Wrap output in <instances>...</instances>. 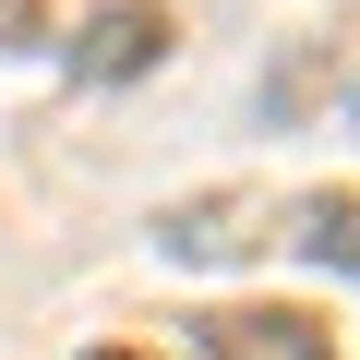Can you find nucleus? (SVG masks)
I'll return each mask as SVG.
<instances>
[{
    "label": "nucleus",
    "instance_id": "nucleus-2",
    "mask_svg": "<svg viewBox=\"0 0 360 360\" xmlns=\"http://www.w3.org/2000/svg\"><path fill=\"white\" fill-rule=\"evenodd\" d=\"M156 49H168V13H156V0H120V13L84 37V72H144Z\"/></svg>",
    "mask_w": 360,
    "mask_h": 360
},
{
    "label": "nucleus",
    "instance_id": "nucleus-1",
    "mask_svg": "<svg viewBox=\"0 0 360 360\" xmlns=\"http://www.w3.org/2000/svg\"><path fill=\"white\" fill-rule=\"evenodd\" d=\"M205 348H217V360H336L300 312H217V324H205Z\"/></svg>",
    "mask_w": 360,
    "mask_h": 360
},
{
    "label": "nucleus",
    "instance_id": "nucleus-4",
    "mask_svg": "<svg viewBox=\"0 0 360 360\" xmlns=\"http://www.w3.org/2000/svg\"><path fill=\"white\" fill-rule=\"evenodd\" d=\"M25 25H37V0H0V49H13V37H25Z\"/></svg>",
    "mask_w": 360,
    "mask_h": 360
},
{
    "label": "nucleus",
    "instance_id": "nucleus-5",
    "mask_svg": "<svg viewBox=\"0 0 360 360\" xmlns=\"http://www.w3.org/2000/svg\"><path fill=\"white\" fill-rule=\"evenodd\" d=\"M96 360H132V348H96Z\"/></svg>",
    "mask_w": 360,
    "mask_h": 360
},
{
    "label": "nucleus",
    "instance_id": "nucleus-3",
    "mask_svg": "<svg viewBox=\"0 0 360 360\" xmlns=\"http://www.w3.org/2000/svg\"><path fill=\"white\" fill-rule=\"evenodd\" d=\"M300 240H312V252H336V264H360V205H348V193H324Z\"/></svg>",
    "mask_w": 360,
    "mask_h": 360
}]
</instances>
